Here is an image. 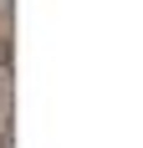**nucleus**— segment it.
Segmentation results:
<instances>
[]
</instances>
